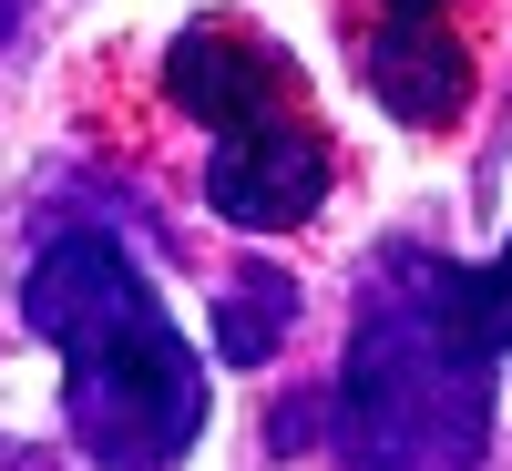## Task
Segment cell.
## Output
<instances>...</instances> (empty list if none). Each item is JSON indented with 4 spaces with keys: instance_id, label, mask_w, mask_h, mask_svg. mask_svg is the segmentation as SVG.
I'll list each match as a JSON object with an SVG mask.
<instances>
[{
    "instance_id": "cell-1",
    "label": "cell",
    "mask_w": 512,
    "mask_h": 471,
    "mask_svg": "<svg viewBox=\"0 0 512 471\" xmlns=\"http://www.w3.org/2000/svg\"><path fill=\"white\" fill-rule=\"evenodd\" d=\"M502 338L472 297V267L441 246H379L359 277L349 359H338V461L349 471H482Z\"/></svg>"
},
{
    "instance_id": "cell-2",
    "label": "cell",
    "mask_w": 512,
    "mask_h": 471,
    "mask_svg": "<svg viewBox=\"0 0 512 471\" xmlns=\"http://www.w3.org/2000/svg\"><path fill=\"white\" fill-rule=\"evenodd\" d=\"M21 318L62 349V420L103 471H175L205 431V359L164 318L154 277L93 226L41 236Z\"/></svg>"
},
{
    "instance_id": "cell-3",
    "label": "cell",
    "mask_w": 512,
    "mask_h": 471,
    "mask_svg": "<svg viewBox=\"0 0 512 471\" xmlns=\"http://www.w3.org/2000/svg\"><path fill=\"white\" fill-rule=\"evenodd\" d=\"M164 93H175V113H195L205 134H246V123H267V113H297V72H287V52L256 21L205 11V21H185L164 41Z\"/></svg>"
},
{
    "instance_id": "cell-4",
    "label": "cell",
    "mask_w": 512,
    "mask_h": 471,
    "mask_svg": "<svg viewBox=\"0 0 512 471\" xmlns=\"http://www.w3.org/2000/svg\"><path fill=\"white\" fill-rule=\"evenodd\" d=\"M205 195H216V216L246 226V236H287V226H308L318 205H328V134L308 123V103L246 123V134H216Z\"/></svg>"
},
{
    "instance_id": "cell-5",
    "label": "cell",
    "mask_w": 512,
    "mask_h": 471,
    "mask_svg": "<svg viewBox=\"0 0 512 471\" xmlns=\"http://www.w3.org/2000/svg\"><path fill=\"white\" fill-rule=\"evenodd\" d=\"M369 93L390 103L400 123H451L461 103H472V62H461V41L441 31V21H390L369 41Z\"/></svg>"
},
{
    "instance_id": "cell-6",
    "label": "cell",
    "mask_w": 512,
    "mask_h": 471,
    "mask_svg": "<svg viewBox=\"0 0 512 471\" xmlns=\"http://www.w3.org/2000/svg\"><path fill=\"white\" fill-rule=\"evenodd\" d=\"M287 328H297V287H287L277 267H246V277L226 287V328H216V349H226V359H267Z\"/></svg>"
},
{
    "instance_id": "cell-7",
    "label": "cell",
    "mask_w": 512,
    "mask_h": 471,
    "mask_svg": "<svg viewBox=\"0 0 512 471\" xmlns=\"http://www.w3.org/2000/svg\"><path fill=\"white\" fill-rule=\"evenodd\" d=\"M472 297H482V318L502 328V349H512V236H502V256H482V267H472Z\"/></svg>"
},
{
    "instance_id": "cell-8",
    "label": "cell",
    "mask_w": 512,
    "mask_h": 471,
    "mask_svg": "<svg viewBox=\"0 0 512 471\" xmlns=\"http://www.w3.org/2000/svg\"><path fill=\"white\" fill-rule=\"evenodd\" d=\"M0 471H52V451H31V441H0Z\"/></svg>"
},
{
    "instance_id": "cell-9",
    "label": "cell",
    "mask_w": 512,
    "mask_h": 471,
    "mask_svg": "<svg viewBox=\"0 0 512 471\" xmlns=\"http://www.w3.org/2000/svg\"><path fill=\"white\" fill-rule=\"evenodd\" d=\"M431 11H451V0H390V21H431Z\"/></svg>"
},
{
    "instance_id": "cell-10",
    "label": "cell",
    "mask_w": 512,
    "mask_h": 471,
    "mask_svg": "<svg viewBox=\"0 0 512 471\" xmlns=\"http://www.w3.org/2000/svg\"><path fill=\"white\" fill-rule=\"evenodd\" d=\"M0 31H11V0H0Z\"/></svg>"
}]
</instances>
